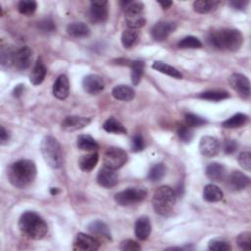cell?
Returning a JSON list of instances; mask_svg holds the SVG:
<instances>
[{"label": "cell", "mask_w": 251, "mask_h": 251, "mask_svg": "<svg viewBox=\"0 0 251 251\" xmlns=\"http://www.w3.org/2000/svg\"><path fill=\"white\" fill-rule=\"evenodd\" d=\"M198 97L204 100L217 102V101H221L228 98L229 94L224 90H208L200 93Z\"/></svg>", "instance_id": "35"}, {"label": "cell", "mask_w": 251, "mask_h": 251, "mask_svg": "<svg viewBox=\"0 0 251 251\" xmlns=\"http://www.w3.org/2000/svg\"><path fill=\"white\" fill-rule=\"evenodd\" d=\"M121 5L125 11V20L127 28L137 29L145 25L143 17L144 4L138 1H122Z\"/></svg>", "instance_id": "6"}, {"label": "cell", "mask_w": 251, "mask_h": 251, "mask_svg": "<svg viewBox=\"0 0 251 251\" xmlns=\"http://www.w3.org/2000/svg\"><path fill=\"white\" fill-rule=\"evenodd\" d=\"M50 192H51V194H52V195H56V194L59 192V190H58V188H55V187H53V188H51Z\"/></svg>", "instance_id": "53"}, {"label": "cell", "mask_w": 251, "mask_h": 251, "mask_svg": "<svg viewBox=\"0 0 251 251\" xmlns=\"http://www.w3.org/2000/svg\"><path fill=\"white\" fill-rule=\"evenodd\" d=\"M7 176L13 186L18 188H25L35 179V163L28 159L18 160L9 167Z\"/></svg>", "instance_id": "1"}, {"label": "cell", "mask_w": 251, "mask_h": 251, "mask_svg": "<svg viewBox=\"0 0 251 251\" xmlns=\"http://www.w3.org/2000/svg\"><path fill=\"white\" fill-rule=\"evenodd\" d=\"M138 40V32L136 29L126 28L123 31L121 36L122 44L125 48L132 47Z\"/></svg>", "instance_id": "34"}, {"label": "cell", "mask_w": 251, "mask_h": 251, "mask_svg": "<svg viewBox=\"0 0 251 251\" xmlns=\"http://www.w3.org/2000/svg\"><path fill=\"white\" fill-rule=\"evenodd\" d=\"M208 42L217 49L234 52L241 47L243 35L235 28H220L210 32Z\"/></svg>", "instance_id": "2"}, {"label": "cell", "mask_w": 251, "mask_h": 251, "mask_svg": "<svg viewBox=\"0 0 251 251\" xmlns=\"http://www.w3.org/2000/svg\"><path fill=\"white\" fill-rule=\"evenodd\" d=\"M81 83L84 91L93 95L100 93L105 87V82L103 78L100 75L95 74H90L85 75Z\"/></svg>", "instance_id": "16"}, {"label": "cell", "mask_w": 251, "mask_h": 251, "mask_svg": "<svg viewBox=\"0 0 251 251\" xmlns=\"http://www.w3.org/2000/svg\"><path fill=\"white\" fill-rule=\"evenodd\" d=\"M176 201L175 189L168 185L158 187L152 197V206L154 211L161 216H168L172 213Z\"/></svg>", "instance_id": "4"}, {"label": "cell", "mask_w": 251, "mask_h": 251, "mask_svg": "<svg viewBox=\"0 0 251 251\" xmlns=\"http://www.w3.org/2000/svg\"><path fill=\"white\" fill-rule=\"evenodd\" d=\"M226 178V185L232 191H240L250 184V178L240 171H233Z\"/></svg>", "instance_id": "14"}, {"label": "cell", "mask_w": 251, "mask_h": 251, "mask_svg": "<svg viewBox=\"0 0 251 251\" xmlns=\"http://www.w3.org/2000/svg\"><path fill=\"white\" fill-rule=\"evenodd\" d=\"M127 161L126 152L120 147H109L103 157L104 167L109 168L111 170H118L122 168Z\"/></svg>", "instance_id": "8"}, {"label": "cell", "mask_w": 251, "mask_h": 251, "mask_svg": "<svg viewBox=\"0 0 251 251\" xmlns=\"http://www.w3.org/2000/svg\"><path fill=\"white\" fill-rule=\"evenodd\" d=\"M248 122V116L243 113H236L222 123L226 128H236L244 126Z\"/></svg>", "instance_id": "32"}, {"label": "cell", "mask_w": 251, "mask_h": 251, "mask_svg": "<svg viewBox=\"0 0 251 251\" xmlns=\"http://www.w3.org/2000/svg\"><path fill=\"white\" fill-rule=\"evenodd\" d=\"M99 246L100 243L94 236L79 232L75 238L73 249L78 251H95L99 249Z\"/></svg>", "instance_id": "10"}, {"label": "cell", "mask_w": 251, "mask_h": 251, "mask_svg": "<svg viewBox=\"0 0 251 251\" xmlns=\"http://www.w3.org/2000/svg\"><path fill=\"white\" fill-rule=\"evenodd\" d=\"M128 66L130 67V77L131 82L133 85H137L141 79V76L143 75L144 71V62L135 60V61H129Z\"/></svg>", "instance_id": "31"}, {"label": "cell", "mask_w": 251, "mask_h": 251, "mask_svg": "<svg viewBox=\"0 0 251 251\" xmlns=\"http://www.w3.org/2000/svg\"><path fill=\"white\" fill-rule=\"evenodd\" d=\"M103 128L107 132L114 133V134H125V133H126V128L124 126V125L120 121L116 120L113 117L107 119L104 122Z\"/></svg>", "instance_id": "33"}, {"label": "cell", "mask_w": 251, "mask_h": 251, "mask_svg": "<svg viewBox=\"0 0 251 251\" xmlns=\"http://www.w3.org/2000/svg\"><path fill=\"white\" fill-rule=\"evenodd\" d=\"M91 122L90 118L79 117V116H69L66 117L61 123L63 129L67 131H75L87 126Z\"/></svg>", "instance_id": "17"}, {"label": "cell", "mask_w": 251, "mask_h": 251, "mask_svg": "<svg viewBox=\"0 0 251 251\" xmlns=\"http://www.w3.org/2000/svg\"><path fill=\"white\" fill-rule=\"evenodd\" d=\"M19 228L28 238L39 240L48 232V226L44 219L33 211H26L19 219Z\"/></svg>", "instance_id": "3"}, {"label": "cell", "mask_w": 251, "mask_h": 251, "mask_svg": "<svg viewBox=\"0 0 251 251\" xmlns=\"http://www.w3.org/2000/svg\"><path fill=\"white\" fill-rule=\"evenodd\" d=\"M208 248L212 251H229L231 246L228 241L223 238H214L209 241Z\"/></svg>", "instance_id": "40"}, {"label": "cell", "mask_w": 251, "mask_h": 251, "mask_svg": "<svg viewBox=\"0 0 251 251\" xmlns=\"http://www.w3.org/2000/svg\"><path fill=\"white\" fill-rule=\"evenodd\" d=\"M220 4L221 2L216 0H198L193 3V10L198 14H207L215 11Z\"/></svg>", "instance_id": "29"}, {"label": "cell", "mask_w": 251, "mask_h": 251, "mask_svg": "<svg viewBox=\"0 0 251 251\" xmlns=\"http://www.w3.org/2000/svg\"><path fill=\"white\" fill-rule=\"evenodd\" d=\"M37 8V4L33 0H22L18 4V10L21 14L25 16L32 15Z\"/></svg>", "instance_id": "39"}, {"label": "cell", "mask_w": 251, "mask_h": 251, "mask_svg": "<svg viewBox=\"0 0 251 251\" xmlns=\"http://www.w3.org/2000/svg\"><path fill=\"white\" fill-rule=\"evenodd\" d=\"M159 4L163 9H168L173 5V2L172 1H160Z\"/></svg>", "instance_id": "52"}, {"label": "cell", "mask_w": 251, "mask_h": 251, "mask_svg": "<svg viewBox=\"0 0 251 251\" xmlns=\"http://www.w3.org/2000/svg\"><path fill=\"white\" fill-rule=\"evenodd\" d=\"M119 181L118 175L114 170L103 167L97 174V182L99 185L105 188H112L117 185Z\"/></svg>", "instance_id": "18"}, {"label": "cell", "mask_w": 251, "mask_h": 251, "mask_svg": "<svg viewBox=\"0 0 251 251\" xmlns=\"http://www.w3.org/2000/svg\"><path fill=\"white\" fill-rule=\"evenodd\" d=\"M229 85L244 99L250 97V82L246 75L242 74H232L228 78Z\"/></svg>", "instance_id": "9"}, {"label": "cell", "mask_w": 251, "mask_h": 251, "mask_svg": "<svg viewBox=\"0 0 251 251\" xmlns=\"http://www.w3.org/2000/svg\"><path fill=\"white\" fill-rule=\"evenodd\" d=\"M221 148V144L219 140L210 135H205L200 139L199 142V151L200 153L208 158L216 156Z\"/></svg>", "instance_id": "13"}, {"label": "cell", "mask_w": 251, "mask_h": 251, "mask_svg": "<svg viewBox=\"0 0 251 251\" xmlns=\"http://www.w3.org/2000/svg\"><path fill=\"white\" fill-rule=\"evenodd\" d=\"M248 3H249V1H247V0H233V1H230L228 4L231 8H233L235 10L243 11L246 9Z\"/></svg>", "instance_id": "49"}, {"label": "cell", "mask_w": 251, "mask_h": 251, "mask_svg": "<svg viewBox=\"0 0 251 251\" xmlns=\"http://www.w3.org/2000/svg\"><path fill=\"white\" fill-rule=\"evenodd\" d=\"M120 249L124 250V251H137V250L141 249V246L135 240L126 239L121 242Z\"/></svg>", "instance_id": "46"}, {"label": "cell", "mask_w": 251, "mask_h": 251, "mask_svg": "<svg viewBox=\"0 0 251 251\" xmlns=\"http://www.w3.org/2000/svg\"><path fill=\"white\" fill-rule=\"evenodd\" d=\"M177 47L181 48V49H187V48H191V49H195V48H201L202 47V43L201 41L192 35H188L183 37L182 39H180L177 43Z\"/></svg>", "instance_id": "38"}, {"label": "cell", "mask_w": 251, "mask_h": 251, "mask_svg": "<svg viewBox=\"0 0 251 251\" xmlns=\"http://www.w3.org/2000/svg\"><path fill=\"white\" fill-rule=\"evenodd\" d=\"M46 73H47V70L44 63L42 62L41 58H38L29 74V81L33 85L40 84L44 80L46 76Z\"/></svg>", "instance_id": "23"}, {"label": "cell", "mask_w": 251, "mask_h": 251, "mask_svg": "<svg viewBox=\"0 0 251 251\" xmlns=\"http://www.w3.org/2000/svg\"><path fill=\"white\" fill-rule=\"evenodd\" d=\"M177 135H178L179 139L182 142L189 143L192 140V138H193V131H192V129L189 126H183L178 128Z\"/></svg>", "instance_id": "43"}, {"label": "cell", "mask_w": 251, "mask_h": 251, "mask_svg": "<svg viewBox=\"0 0 251 251\" xmlns=\"http://www.w3.org/2000/svg\"><path fill=\"white\" fill-rule=\"evenodd\" d=\"M108 2L107 1H92L88 11L89 19L92 23L102 24L108 19Z\"/></svg>", "instance_id": "11"}, {"label": "cell", "mask_w": 251, "mask_h": 251, "mask_svg": "<svg viewBox=\"0 0 251 251\" xmlns=\"http://www.w3.org/2000/svg\"><path fill=\"white\" fill-rule=\"evenodd\" d=\"M151 222L148 217L142 216L136 220L134 225V233L138 239L146 240L151 233Z\"/></svg>", "instance_id": "20"}, {"label": "cell", "mask_w": 251, "mask_h": 251, "mask_svg": "<svg viewBox=\"0 0 251 251\" xmlns=\"http://www.w3.org/2000/svg\"><path fill=\"white\" fill-rule=\"evenodd\" d=\"M130 147H131V151L132 152H140L144 149L145 147V141H144V138L141 134L137 133L135 134L132 139H131V144H130Z\"/></svg>", "instance_id": "44"}, {"label": "cell", "mask_w": 251, "mask_h": 251, "mask_svg": "<svg viewBox=\"0 0 251 251\" xmlns=\"http://www.w3.org/2000/svg\"><path fill=\"white\" fill-rule=\"evenodd\" d=\"M25 85H23V84H18L15 88H14V90H13V95L15 96V97H20L22 94H23V91H24V87Z\"/></svg>", "instance_id": "51"}, {"label": "cell", "mask_w": 251, "mask_h": 251, "mask_svg": "<svg viewBox=\"0 0 251 251\" xmlns=\"http://www.w3.org/2000/svg\"><path fill=\"white\" fill-rule=\"evenodd\" d=\"M32 60V51L29 47L24 46L18 49L14 54L13 65L20 71L26 70L29 68Z\"/></svg>", "instance_id": "15"}, {"label": "cell", "mask_w": 251, "mask_h": 251, "mask_svg": "<svg viewBox=\"0 0 251 251\" xmlns=\"http://www.w3.org/2000/svg\"><path fill=\"white\" fill-rule=\"evenodd\" d=\"M147 191L141 187H129L115 194V201L121 206H130L143 201Z\"/></svg>", "instance_id": "7"}, {"label": "cell", "mask_w": 251, "mask_h": 251, "mask_svg": "<svg viewBox=\"0 0 251 251\" xmlns=\"http://www.w3.org/2000/svg\"><path fill=\"white\" fill-rule=\"evenodd\" d=\"M76 146L83 151H96L99 149V145L96 140L88 134H80L76 138Z\"/></svg>", "instance_id": "28"}, {"label": "cell", "mask_w": 251, "mask_h": 251, "mask_svg": "<svg viewBox=\"0 0 251 251\" xmlns=\"http://www.w3.org/2000/svg\"><path fill=\"white\" fill-rule=\"evenodd\" d=\"M67 32L73 37L82 38L90 34V29L84 23H72L67 26Z\"/></svg>", "instance_id": "27"}, {"label": "cell", "mask_w": 251, "mask_h": 251, "mask_svg": "<svg viewBox=\"0 0 251 251\" xmlns=\"http://www.w3.org/2000/svg\"><path fill=\"white\" fill-rule=\"evenodd\" d=\"M237 246L242 250H250L251 249V232L243 231L238 234L236 238Z\"/></svg>", "instance_id": "41"}, {"label": "cell", "mask_w": 251, "mask_h": 251, "mask_svg": "<svg viewBox=\"0 0 251 251\" xmlns=\"http://www.w3.org/2000/svg\"><path fill=\"white\" fill-rule=\"evenodd\" d=\"M10 139V134L8 132V130H6V128L1 126V131H0V140H1V144L4 145L5 143L8 142V140Z\"/></svg>", "instance_id": "50"}, {"label": "cell", "mask_w": 251, "mask_h": 251, "mask_svg": "<svg viewBox=\"0 0 251 251\" xmlns=\"http://www.w3.org/2000/svg\"><path fill=\"white\" fill-rule=\"evenodd\" d=\"M206 176L210 180L220 182L226 179V170L223 164L214 162L206 167Z\"/></svg>", "instance_id": "21"}, {"label": "cell", "mask_w": 251, "mask_h": 251, "mask_svg": "<svg viewBox=\"0 0 251 251\" xmlns=\"http://www.w3.org/2000/svg\"><path fill=\"white\" fill-rule=\"evenodd\" d=\"M238 163L245 171L251 170V154L248 151L241 152L238 156Z\"/></svg>", "instance_id": "45"}, {"label": "cell", "mask_w": 251, "mask_h": 251, "mask_svg": "<svg viewBox=\"0 0 251 251\" xmlns=\"http://www.w3.org/2000/svg\"><path fill=\"white\" fill-rule=\"evenodd\" d=\"M176 25L169 21H161L156 23L151 28V36L156 41H163L175 31Z\"/></svg>", "instance_id": "12"}, {"label": "cell", "mask_w": 251, "mask_h": 251, "mask_svg": "<svg viewBox=\"0 0 251 251\" xmlns=\"http://www.w3.org/2000/svg\"><path fill=\"white\" fill-rule=\"evenodd\" d=\"M166 175V166L162 163H158L153 165L147 175V177L151 181H159Z\"/></svg>", "instance_id": "36"}, {"label": "cell", "mask_w": 251, "mask_h": 251, "mask_svg": "<svg viewBox=\"0 0 251 251\" xmlns=\"http://www.w3.org/2000/svg\"><path fill=\"white\" fill-rule=\"evenodd\" d=\"M223 196L222 189L213 183L207 184L203 189V198L208 202H218L223 199Z\"/></svg>", "instance_id": "30"}, {"label": "cell", "mask_w": 251, "mask_h": 251, "mask_svg": "<svg viewBox=\"0 0 251 251\" xmlns=\"http://www.w3.org/2000/svg\"><path fill=\"white\" fill-rule=\"evenodd\" d=\"M238 148V143L233 139H227L224 143V151L226 154H233Z\"/></svg>", "instance_id": "48"}, {"label": "cell", "mask_w": 251, "mask_h": 251, "mask_svg": "<svg viewBox=\"0 0 251 251\" xmlns=\"http://www.w3.org/2000/svg\"><path fill=\"white\" fill-rule=\"evenodd\" d=\"M112 96L120 101H131L135 96V91L128 85L120 84L112 89Z\"/></svg>", "instance_id": "24"}, {"label": "cell", "mask_w": 251, "mask_h": 251, "mask_svg": "<svg viewBox=\"0 0 251 251\" xmlns=\"http://www.w3.org/2000/svg\"><path fill=\"white\" fill-rule=\"evenodd\" d=\"M152 68L156 71H158L159 73H162V74H165L169 76H172L174 78H177V79H180L182 78V74L177 70L176 69L175 67L163 62V61H155L153 64H152Z\"/></svg>", "instance_id": "25"}, {"label": "cell", "mask_w": 251, "mask_h": 251, "mask_svg": "<svg viewBox=\"0 0 251 251\" xmlns=\"http://www.w3.org/2000/svg\"><path fill=\"white\" fill-rule=\"evenodd\" d=\"M185 123H186L187 126L192 127V126H200L206 124L207 121L205 119H203L202 117H199L195 114L188 113L185 115Z\"/></svg>", "instance_id": "42"}, {"label": "cell", "mask_w": 251, "mask_h": 251, "mask_svg": "<svg viewBox=\"0 0 251 251\" xmlns=\"http://www.w3.org/2000/svg\"><path fill=\"white\" fill-rule=\"evenodd\" d=\"M52 92H53V95L60 100H64L69 96L70 83H69V78L66 75H60L57 77V79L53 84Z\"/></svg>", "instance_id": "19"}, {"label": "cell", "mask_w": 251, "mask_h": 251, "mask_svg": "<svg viewBox=\"0 0 251 251\" xmlns=\"http://www.w3.org/2000/svg\"><path fill=\"white\" fill-rule=\"evenodd\" d=\"M38 27L43 32H53L56 29L55 24L51 19H44L38 23Z\"/></svg>", "instance_id": "47"}, {"label": "cell", "mask_w": 251, "mask_h": 251, "mask_svg": "<svg viewBox=\"0 0 251 251\" xmlns=\"http://www.w3.org/2000/svg\"><path fill=\"white\" fill-rule=\"evenodd\" d=\"M40 151L46 164L52 169H59L63 165L62 148L58 140L51 135L45 136L40 143Z\"/></svg>", "instance_id": "5"}, {"label": "cell", "mask_w": 251, "mask_h": 251, "mask_svg": "<svg viewBox=\"0 0 251 251\" xmlns=\"http://www.w3.org/2000/svg\"><path fill=\"white\" fill-rule=\"evenodd\" d=\"M14 54L15 52H13L8 45H2L0 50V62L3 68H8L13 65Z\"/></svg>", "instance_id": "37"}, {"label": "cell", "mask_w": 251, "mask_h": 251, "mask_svg": "<svg viewBox=\"0 0 251 251\" xmlns=\"http://www.w3.org/2000/svg\"><path fill=\"white\" fill-rule=\"evenodd\" d=\"M98 160H99L98 153L96 151H93L89 154L81 156L78 160V166L81 171L90 172L95 168V166L98 163Z\"/></svg>", "instance_id": "26"}, {"label": "cell", "mask_w": 251, "mask_h": 251, "mask_svg": "<svg viewBox=\"0 0 251 251\" xmlns=\"http://www.w3.org/2000/svg\"><path fill=\"white\" fill-rule=\"evenodd\" d=\"M87 229L92 235H95L96 237L104 238L107 240L111 239V231L109 229V226L103 221H92L91 223L88 224Z\"/></svg>", "instance_id": "22"}]
</instances>
